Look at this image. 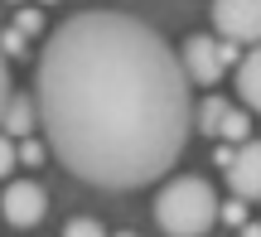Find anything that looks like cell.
I'll list each match as a JSON object with an SVG mask.
<instances>
[{
    "instance_id": "cell-1",
    "label": "cell",
    "mask_w": 261,
    "mask_h": 237,
    "mask_svg": "<svg viewBox=\"0 0 261 237\" xmlns=\"http://www.w3.org/2000/svg\"><path fill=\"white\" fill-rule=\"evenodd\" d=\"M184 58L121 10H83L44 39L34 102L54 160L97 189H140L174 170L194 131Z\"/></svg>"
},
{
    "instance_id": "cell-2",
    "label": "cell",
    "mask_w": 261,
    "mask_h": 237,
    "mask_svg": "<svg viewBox=\"0 0 261 237\" xmlns=\"http://www.w3.org/2000/svg\"><path fill=\"white\" fill-rule=\"evenodd\" d=\"M155 223L169 237H203L213 223H223V203H218L213 184L198 174H179L155 194Z\"/></svg>"
},
{
    "instance_id": "cell-3",
    "label": "cell",
    "mask_w": 261,
    "mask_h": 237,
    "mask_svg": "<svg viewBox=\"0 0 261 237\" xmlns=\"http://www.w3.org/2000/svg\"><path fill=\"white\" fill-rule=\"evenodd\" d=\"M213 29L223 44H261V0H213Z\"/></svg>"
},
{
    "instance_id": "cell-4",
    "label": "cell",
    "mask_w": 261,
    "mask_h": 237,
    "mask_svg": "<svg viewBox=\"0 0 261 237\" xmlns=\"http://www.w3.org/2000/svg\"><path fill=\"white\" fill-rule=\"evenodd\" d=\"M179 58H184L189 83L213 87L218 77H223V68H227V44H223V39H213V34H189L184 48H179Z\"/></svg>"
},
{
    "instance_id": "cell-5",
    "label": "cell",
    "mask_w": 261,
    "mask_h": 237,
    "mask_svg": "<svg viewBox=\"0 0 261 237\" xmlns=\"http://www.w3.org/2000/svg\"><path fill=\"white\" fill-rule=\"evenodd\" d=\"M198 131L213 136V141H252V112L247 107H232L223 97H203V112H198Z\"/></svg>"
},
{
    "instance_id": "cell-6",
    "label": "cell",
    "mask_w": 261,
    "mask_h": 237,
    "mask_svg": "<svg viewBox=\"0 0 261 237\" xmlns=\"http://www.w3.org/2000/svg\"><path fill=\"white\" fill-rule=\"evenodd\" d=\"M0 208H5V223H10V228H39L44 213H48V194L39 189L34 179H10Z\"/></svg>"
},
{
    "instance_id": "cell-7",
    "label": "cell",
    "mask_w": 261,
    "mask_h": 237,
    "mask_svg": "<svg viewBox=\"0 0 261 237\" xmlns=\"http://www.w3.org/2000/svg\"><path fill=\"white\" fill-rule=\"evenodd\" d=\"M223 174H227V189H232V199H242V203L261 199V141L237 145L232 165H227Z\"/></svg>"
},
{
    "instance_id": "cell-8",
    "label": "cell",
    "mask_w": 261,
    "mask_h": 237,
    "mask_svg": "<svg viewBox=\"0 0 261 237\" xmlns=\"http://www.w3.org/2000/svg\"><path fill=\"white\" fill-rule=\"evenodd\" d=\"M5 136L10 141H29V131L39 126V102H34V92L29 97H19L15 87H5Z\"/></svg>"
},
{
    "instance_id": "cell-9",
    "label": "cell",
    "mask_w": 261,
    "mask_h": 237,
    "mask_svg": "<svg viewBox=\"0 0 261 237\" xmlns=\"http://www.w3.org/2000/svg\"><path fill=\"white\" fill-rule=\"evenodd\" d=\"M237 102L261 116V44L252 54H242V63H237Z\"/></svg>"
},
{
    "instance_id": "cell-10",
    "label": "cell",
    "mask_w": 261,
    "mask_h": 237,
    "mask_svg": "<svg viewBox=\"0 0 261 237\" xmlns=\"http://www.w3.org/2000/svg\"><path fill=\"white\" fill-rule=\"evenodd\" d=\"M10 24L29 39V34H39V29H44V15H39V10H15V19H10Z\"/></svg>"
},
{
    "instance_id": "cell-11",
    "label": "cell",
    "mask_w": 261,
    "mask_h": 237,
    "mask_svg": "<svg viewBox=\"0 0 261 237\" xmlns=\"http://www.w3.org/2000/svg\"><path fill=\"white\" fill-rule=\"evenodd\" d=\"M63 237H107V232H102V223H97V218H73L63 228Z\"/></svg>"
},
{
    "instance_id": "cell-12",
    "label": "cell",
    "mask_w": 261,
    "mask_h": 237,
    "mask_svg": "<svg viewBox=\"0 0 261 237\" xmlns=\"http://www.w3.org/2000/svg\"><path fill=\"white\" fill-rule=\"evenodd\" d=\"M223 223H227V228H237V232H242V228H247V203H242V199L223 203Z\"/></svg>"
},
{
    "instance_id": "cell-13",
    "label": "cell",
    "mask_w": 261,
    "mask_h": 237,
    "mask_svg": "<svg viewBox=\"0 0 261 237\" xmlns=\"http://www.w3.org/2000/svg\"><path fill=\"white\" fill-rule=\"evenodd\" d=\"M19 155H24V165H39L44 155H54V150H44L39 141H24V145H19Z\"/></svg>"
},
{
    "instance_id": "cell-14",
    "label": "cell",
    "mask_w": 261,
    "mask_h": 237,
    "mask_svg": "<svg viewBox=\"0 0 261 237\" xmlns=\"http://www.w3.org/2000/svg\"><path fill=\"white\" fill-rule=\"evenodd\" d=\"M19 48H24V34H19V29H15V24H10V29H5V54H10V58H15V54H19Z\"/></svg>"
},
{
    "instance_id": "cell-15",
    "label": "cell",
    "mask_w": 261,
    "mask_h": 237,
    "mask_svg": "<svg viewBox=\"0 0 261 237\" xmlns=\"http://www.w3.org/2000/svg\"><path fill=\"white\" fill-rule=\"evenodd\" d=\"M242 237H261V223H247V228H242Z\"/></svg>"
},
{
    "instance_id": "cell-16",
    "label": "cell",
    "mask_w": 261,
    "mask_h": 237,
    "mask_svg": "<svg viewBox=\"0 0 261 237\" xmlns=\"http://www.w3.org/2000/svg\"><path fill=\"white\" fill-rule=\"evenodd\" d=\"M116 237H136V232H116Z\"/></svg>"
},
{
    "instance_id": "cell-17",
    "label": "cell",
    "mask_w": 261,
    "mask_h": 237,
    "mask_svg": "<svg viewBox=\"0 0 261 237\" xmlns=\"http://www.w3.org/2000/svg\"><path fill=\"white\" fill-rule=\"evenodd\" d=\"M44 5H54V0H44Z\"/></svg>"
},
{
    "instance_id": "cell-18",
    "label": "cell",
    "mask_w": 261,
    "mask_h": 237,
    "mask_svg": "<svg viewBox=\"0 0 261 237\" xmlns=\"http://www.w3.org/2000/svg\"><path fill=\"white\" fill-rule=\"evenodd\" d=\"M10 5H19V0H10Z\"/></svg>"
}]
</instances>
